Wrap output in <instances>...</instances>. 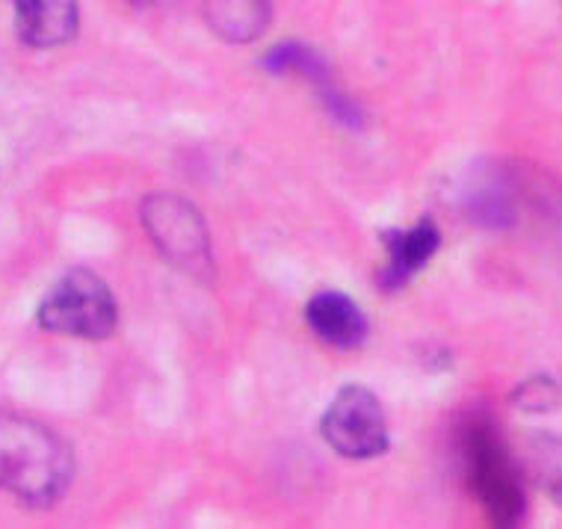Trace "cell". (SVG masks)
<instances>
[{"instance_id": "1", "label": "cell", "mask_w": 562, "mask_h": 529, "mask_svg": "<svg viewBox=\"0 0 562 529\" xmlns=\"http://www.w3.org/2000/svg\"><path fill=\"white\" fill-rule=\"evenodd\" d=\"M75 476V455L54 429L0 408V491L24 506L45 509Z\"/></svg>"}, {"instance_id": "2", "label": "cell", "mask_w": 562, "mask_h": 529, "mask_svg": "<svg viewBox=\"0 0 562 529\" xmlns=\"http://www.w3.org/2000/svg\"><path fill=\"white\" fill-rule=\"evenodd\" d=\"M462 450H465L471 488L488 511V518L501 527L518 524L527 509V497H524L521 476L501 432L485 417H476L468 424Z\"/></svg>"}, {"instance_id": "3", "label": "cell", "mask_w": 562, "mask_h": 529, "mask_svg": "<svg viewBox=\"0 0 562 529\" xmlns=\"http://www.w3.org/2000/svg\"><path fill=\"white\" fill-rule=\"evenodd\" d=\"M36 317H40V326L54 335L104 340L113 335L119 323L116 296L98 272L78 267V270H68L45 293Z\"/></svg>"}, {"instance_id": "4", "label": "cell", "mask_w": 562, "mask_h": 529, "mask_svg": "<svg viewBox=\"0 0 562 529\" xmlns=\"http://www.w3.org/2000/svg\"><path fill=\"white\" fill-rule=\"evenodd\" d=\"M139 216H143V225H146L157 251L169 263L190 272L195 279L214 275L211 234H207V225H204L202 213L195 211L193 202L172 193L148 195L139 207Z\"/></svg>"}, {"instance_id": "5", "label": "cell", "mask_w": 562, "mask_h": 529, "mask_svg": "<svg viewBox=\"0 0 562 529\" xmlns=\"http://www.w3.org/2000/svg\"><path fill=\"white\" fill-rule=\"evenodd\" d=\"M321 432L344 459H376L389 450V417L373 391L361 385L340 387L323 414Z\"/></svg>"}, {"instance_id": "6", "label": "cell", "mask_w": 562, "mask_h": 529, "mask_svg": "<svg viewBox=\"0 0 562 529\" xmlns=\"http://www.w3.org/2000/svg\"><path fill=\"white\" fill-rule=\"evenodd\" d=\"M15 33L27 48H59L75 40L80 24L78 0H12Z\"/></svg>"}, {"instance_id": "7", "label": "cell", "mask_w": 562, "mask_h": 529, "mask_svg": "<svg viewBox=\"0 0 562 529\" xmlns=\"http://www.w3.org/2000/svg\"><path fill=\"white\" fill-rule=\"evenodd\" d=\"M305 323L323 344L338 349H356L368 340L370 323L364 311L338 290L314 293L305 305Z\"/></svg>"}, {"instance_id": "8", "label": "cell", "mask_w": 562, "mask_h": 529, "mask_svg": "<svg viewBox=\"0 0 562 529\" xmlns=\"http://www.w3.org/2000/svg\"><path fill=\"white\" fill-rule=\"evenodd\" d=\"M382 240H385V249H389V263H385V270L379 272V288L391 293V290L406 288L408 281L436 258L438 246H441V234H438L436 222L420 220L415 228L389 232Z\"/></svg>"}, {"instance_id": "9", "label": "cell", "mask_w": 562, "mask_h": 529, "mask_svg": "<svg viewBox=\"0 0 562 529\" xmlns=\"http://www.w3.org/2000/svg\"><path fill=\"white\" fill-rule=\"evenodd\" d=\"M270 0H207V24L225 42H255L270 27Z\"/></svg>"}, {"instance_id": "10", "label": "cell", "mask_w": 562, "mask_h": 529, "mask_svg": "<svg viewBox=\"0 0 562 529\" xmlns=\"http://www.w3.org/2000/svg\"><path fill=\"white\" fill-rule=\"evenodd\" d=\"M527 459L533 464L536 480L562 506V438L548 432H533L527 438Z\"/></svg>"}, {"instance_id": "11", "label": "cell", "mask_w": 562, "mask_h": 529, "mask_svg": "<svg viewBox=\"0 0 562 529\" xmlns=\"http://www.w3.org/2000/svg\"><path fill=\"white\" fill-rule=\"evenodd\" d=\"M263 68L276 71V75H302V78L317 80V83H326V78H329L326 63L314 50L302 48L296 42H284L279 48H272L263 59Z\"/></svg>"}, {"instance_id": "12", "label": "cell", "mask_w": 562, "mask_h": 529, "mask_svg": "<svg viewBox=\"0 0 562 529\" xmlns=\"http://www.w3.org/2000/svg\"><path fill=\"white\" fill-rule=\"evenodd\" d=\"M513 403L518 405L521 412L530 414L553 412V408L562 403V387L553 382L551 375H533V379H527V382H521V385L515 387Z\"/></svg>"}, {"instance_id": "13", "label": "cell", "mask_w": 562, "mask_h": 529, "mask_svg": "<svg viewBox=\"0 0 562 529\" xmlns=\"http://www.w3.org/2000/svg\"><path fill=\"white\" fill-rule=\"evenodd\" d=\"M134 7H148V3H155V0H131Z\"/></svg>"}]
</instances>
